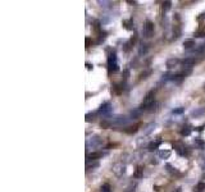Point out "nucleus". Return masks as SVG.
I'll use <instances>...</instances> for the list:
<instances>
[{"label":"nucleus","instance_id":"nucleus-15","mask_svg":"<svg viewBox=\"0 0 205 192\" xmlns=\"http://www.w3.org/2000/svg\"><path fill=\"white\" fill-rule=\"evenodd\" d=\"M101 192H112L110 191V184L109 183H105L101 186Z\"/></svg>","mask_w":205,"mask_h":192},{"label":"nucleus","instance_id":"nucleus-8","mask_svg":"<svg viewBox=\"0 0 205 192\" xmlns=\"http://www.w3.org/2000/svg\"><path fill=\"white\" fill-rule=\"evenodd\" d=\"M173 147L176 149V151L180 154V155H187V150H186V147H185L183 145H181V144H178V142H176L175 145H173Z\"/></svg>","mask_w":205,"mask_h":192},{"label":"nucleus","instance_id":"nucleus-13","mask_svg":"<svg viewBox=\"0 0 205 192\" xmlns=\"http://www.w3.org/2000/svg\"><path fill=\"white\" fill-rule=\"evenodd\" d=\"M195 64V59H186L183 60V67L185 68H191V65Z\"/></svg>","mask_w":205,"mask_h":192},{"label":"nucleus","instance_id":"nucleus-9","mask_svg":"<svg viewBox=\"0 0 205 192\" xmlns=\"http://www.w3.org/2000/svg\"><path fill=\"white\" fill-rule=\"evenodd\" d=\"M103 156V152H91V154H88L87 155V161H90V160H98L99 157H101Z\"/></svg>","mask_w":205,"mask_h":192},{"label":"nucleus","instance_id":"nucleus-16","mask_svg":"<svg viewBox=\"0 0 205 192\" xmlns=\"http://www.w3.org/2000/svg\"><path fill=\"white\" fill-rule=\"evenodd\" d=\"M155 127H156V124H155V123H151V124H150V126L148 127V129L145 131V133H146V134H149V133L151 132L153 129H155Z\"/></svg>","mask_w":205,"mask_h":192},{"label":"nucleus","instance_id":"nucleus-18","mask_svg":"<svg viewBox=\"0 0 205 192\" xmlns=\"http://www.w3.org/2000/svg\"><path fill=\"white\" fill-rule=\"evenodd\" d=\"M204 188H205V184H204V183H199L198 186H196V190H195V192H203Z\"/></svg>","mask_w":205,"mask_h":192},{"label":"nucleus","instance_id":"nucleus-11","mask_svg":"<svg viewBox=\"0 0 205 192\" xmlns=\"http://www.w3.org/2000/svg\"><path fill=\"white\" fill-rule=\"evenodd\" d=\"M177 64H178V59H175V58H172V59H168L167 63H165V65H167L168 68H173V67H176Z\"/></svg>","mask_w":205,"mask_h":192},{"label":"nucleus","instance_id":"nucleus-23","mask_svg":"<svg viewBox=\"0 0 205 192\" xmlns=\"http://www.w3.org/2000/svg\"><path fill=\"white\" fill-rule=\"evenodd\" d=\"M141 172H142V169H141V168H138V169H137V172L135 173V177H141Z\"/></svg>","mask_w":205,"mask_h":192},{"label":"nucleus","instance_id":"nucleus-1","mask_svg":"<svg viewBox=\"0 0 205 192\" xmlns=\"http://www.w3.org/2000/svg\"><path fill=\"white\" fill-rule=\"evenodd\" d=\"M108 67H109V72H117L118 71V64H117V56L115 53L112 51L108 56Z\"/></svg>","mask_w":205,"mask_h":192},{"label":"nucleus","instance_id":"nucleus-4","mask_svg":"<svg viewBox=\"0 0 205 192\" xmlns=\"http://www.w3.org/2000/svg\"><path fill=\"white\" fill-rule=\"evenodd\" d=\"M113 172H114L117 175H122V174H125V172H126V165L123 164V163H118V164H115L114 167H113Z\"/></svg>","mask_w":205,"mask_h":192},{"label":"nucleus","instance_id":"nucleus-2","mask_svg":"<svg viewBox=\"0 0 205 192\" xmlns=\"http://www.w3.org/2000/svg\"><path fill=\"white\" fill-rule=\"evenodd\" d=\"M154 105V91L149 92L146 95V97L144 99V101L141 104V109H148V108H151Z\"/></svg>","mask_w":205,"mask_h":192},{"label":"nucleus","instance_id":"nucleus-21","mask_svg":"<svg viewBox=\"0 0 205 192\" xmlns=\"http://www.w3.org/2000/svg\"><path fill=\"white\" fill-rule=\"evenodd\" d=\"M169 8H171V1H165V3L163 4V9H164V10H168Z\"/></svg>","mask_w":205,"mask_h":192},{"label":"nucleus","instance_id":"nucleus-10","mask_svg":"<svg viewBox=\"0 0 205 192\" xmlns=\"http://www.w3.org/2000/svg\"><path fill=\"white\" fill-rule=\"evenodd\" d=\"M160 140H158V141H155V142H150L149 144V151H154V150H156L158 147H159V145H160Z\"/></svg>","mask_w":205,"mask_h":192},{"label":"nucleus","instance_id":"nucleus-7","mask_svg":"<svg viewBox=\"0 0 205 192\" xmlns=\"http://www.w3.org/2000/svg\"><path fill=\"white\" fill-rule=\"evenodd\" d=\"M90 145H92V147H96V146H99V145H101V138L98 137V136H95V137H91L90 140L87 141V147Z\"/></svg>","mask_w":205,"mask_h":192},{"label":"nucleus","instance_id":"nucleus-5","mask_svg":"<svg viewBox=\"0 0 205 192\" xmlns=\"http://www.w3.org/2000/svg\"><path fill=\"white\" fill-rule=\"evenodd\" d=\"M99 113L103 114V115H109L112 113V105H110L109 102L103 104V105L99 108Z\"/></svg>","mask_w":205,"mask_h":192},{"label":"nucleus","instance_id":"nucleus-14","mask_svg":"<svg viewBox=\"0 0 205 192\" xmlns=\"http://www.w3.org/2000/svg\"><path fill=\"white\" fill-rule=\"evenodd\" d=\"M169 155H171V151H159V157H162V159H167Z\"/></svg>","mask_w":205,"mask_h":192},{"label":"nucleus","instance_id":"nucleus-17","mask_svg":"<svg viewBox=\"0 0 205 192\" xmlns=\"http://www.w3.org/2000/svg\"><path fill=\"white\" fill-rule=\"evenodd\" d=\"M181 133H182L183 136H188V134L191 133V129L188 128V127H185V128H183L182 131H181Z\"/></svg>","mask_w":205,"mask_h":192},{"label":"nucleus","instance_id":"nucleus-3","mask_svg":"<svg viewBox=\"0 0 205 192\" xmlns=\"http://www.w3.org/2000/svg\"><path fill=\"white\" fill-rule=\"evenodd\" d=\"M154 32V25H153V22H145V25H144V28H142V35H144L145 37H151V35Z\"/></svg>","mask_w":205,"mask_h":192},{"label":"nucleus","instance_id":"nucleus-26","mask_svg":"<svg viewBox=\"0 0 205 192\" xmlns=\"http://www.w3.org/2000/svg\"><path fill=\"white\" fill-rule=\"evenodd\" d=\"M204 88H205V84H204Z\"/></svg>","mask_w":205,"mask_h":192},{"label":"nucleus","instance_id":"nucleus-6","mask_svg":"<svg viewBox=\"0 0 205 192\" xmlns=\"http://www.w3.org/2000/svg\"><path fill=\"white\" fill-rule=\"evenodd\" d=\"M128 121H130V118L118 115V117H114L113 119H112V123H113V124H125V123H127Z\"/></svg>","mask_w":205,"mask_h":192},{"label":"nucleus","instance_id":"nucleus-25","mask_svg":"<svg viewBox=\"0 0 205 192\" xmlns=\"http://www.w3.org/2000/svg\"><path fill=\"white\" fill-rule=\"evenodd\" d=\"M90 38H86V46H88V45H90Z\"/></svg>","mask_w":205,"mask_h":192},{"label":"nucleus","instance_id":"nucleus-20","mask_svg":"<svg viewBox=\"0 0 205 192\" xmlns=\"http://www.w3.org/2000/svg\"><path fill=\"white\" fill-rule=\"evenodd\" d=\"M183 111H185V108H178V109L173 110V114H182Z\"/></svg>","mask_w":205,"mask_h":192},{"label":"nucleus","instance_id":"nucleus-12","mask_svg":"<svg viewBox=\"0 0 205 192\" xmlns=\"http://www.w3.org/2000/svg\"><path fill=\"white\" fill-rule=\"evenodd\" d=\"M192 46H195V41L194 40H185L183 41V48L185 49H191Z\"/></svg>","mask_w":205,"mask_h":192},{"label":"nucleus","instance_id":"nucleus-22","mask_svg":"<svg viewBox=\"0 0 205 192\" xmlns=\"http://www.w3.org/2000/svg\"><path fill=\"white\" fill-rule=\"evenodd\" d=\"M201 113H204V109H200L198 111H192V117H196V115H199V114H201Z\"/></svg>","mask_w":205,"mask_h":192},{"label":"nucleus","instance_id":"nucleus-24","mask_svg":"<svg viewBox=\"0 0 205 192\" xmlns=\"http://www.w3.org/2000/svg\"><path fill=\"white\" fill-rule=\"evenodd\" d=\"M196 36H198V37H204L205 32H198V33H196Z\"/></svg>","mask_w":205,"mask_h":192},{"label":"nucleus","instance_id":"nucleus-19","mask_svg":"<svg viewBox=\"0 0 205 192\" xmlns=\"http://www.w3.org/2000/svg\"><path fill=\"white\" fill-rule=\"evenodd\" d=\"M195 142H196V145H199L201 149H204V147H205V142H204V141H201V140H200V138H198V140H195Z\"/></svg>","mask_w":205,"mask_h":192}]
</instances>
